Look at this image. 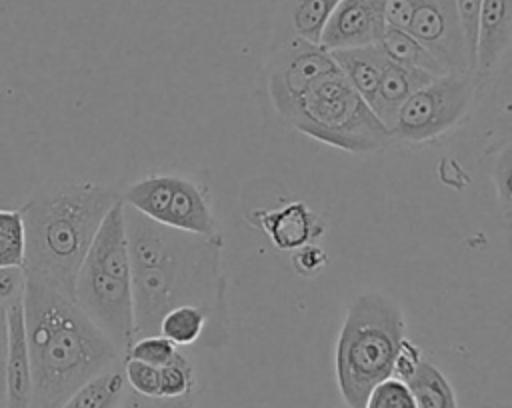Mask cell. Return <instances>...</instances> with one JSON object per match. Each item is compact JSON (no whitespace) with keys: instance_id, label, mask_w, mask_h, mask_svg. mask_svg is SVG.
Wrapping results in <instances>:
<instances>
[{"instance_id":"7c38bea8","label":"cell","mask_w":512,"mask_h":408,"mask_svg":"<svg viewBox=\"0 0 512 408\" xmlns=\"http://www.w3.org/2000/svg\"><path fill=\"white\" fill-rule=\"evenodd\" d=\"M246 218L268 236L274 248L282 252H292L318 242L326 232L324 218L302 200L288 202L280 208H258L248 212Z\"/></svg>"},{"instance_id":"44dd1931","label":"cell","mask_w":512,"mask_h":408,"mask_svg":"<svg viewBox=\"0 0 512 408\" xmlns=\"http://www.w3.org/2000/svg\"><path fill=\"white\" fill-rule=\"evenodd\" d=\"M208 316L200 306L184 304L168 310L158 326V334L168 338L174 346H190L204 338Z\"/></svg>"},{"instance_id":"d6a6232c","label":"cell","mask_w":512,"mask_h":408,"mask_svg":"<svg viewBox=\"0 0 512 408\" xmlns=\"http://www.w3.org/2000/svg\"><path fill=\"white\" fill-rule=\"evenodd\" d=\"M4 360H6V342H0V408H6V400H4Z\"/></svg>"},{"instance_id":"ac0fdd59","label":"cell","mask_w":512,"mask_h":408,"mask_svg":"<svg viewBox=\"0 0 512 408\" xmlns=\"http://www.w3.org/2000/svg\"><path fill=\"white\" fill-rule=\"evenodd\" d=\"M128 390L122 362L78 386L58 408H118Z\"/></svg>"},{"instance_id":"484cf974","label":"cell","mask_w":512,"mask_h":408,"mask_svg":"<svg viewBox=\"0 0 512 408\" xmlns=\"http://www.w3.org/2000/svg\"><path fill=\"white\" fill-rule=\"evenodd\" d=\"M176 350L178 348L162 334H148V336H140V338L132 340L124 358H136V360H142L152 366H162L172 358V354Z\"/></svg>"},{"instance_id":"277c9868","label":"cell","mask_w":512,"mask_h":408,"mask_svg":"<svg viewBox=\"0 0 512 408\" xmlns=\"http://www.w3.org/2000/svg\"><path fill=\"white\" fill-rule=\"evenodd\" d=\"M404 338L406 318L392 296L364 290L352 298L334 348L336 382L348 408H364L370 390L392 376Z\"/></svg>"},{"instance_id":"3957f363","label":"cell","mask_w":512,"mask_h":408,"mask_svg":"<svg viewBox=\"0 0 512 408\" xmlns=\"http://www.w3.org/2000/svg\"><path fill=\"white\" fill-rule=\"evenodd\" d=\"M118 200L116 188L90 180L50 182L36 190L20 208L24 272L72 296L78 268Z\"/></svg>"},{"instance_id":"7a4b0ae2","label":"cell","mask_w":512,"mask_h":408,"mask_svg":"<svg viewBox=\"0 0 512 408\" xmlns=\"http://www.w3.org/2000/svg\"><path fill=\"white\" fill-rule=\"evenodd\" d=\"M22 308L32 368L30 408H58L86 380L124 360L122 350L56 286L26 274Z\"/></svg>"},{"instance_id":"8fae6325","label":"cell","mask_w":512,"mask_h":408,"mask_svg":"<svg viewBox=\"0 0 512 408\" xmlns=\"http://www.w3.org/2000/svg\"><path fill=\"white\" fill-rule=\"evenodd\" d=\"M386 30L384 0H338L318 44L332 50L376 44Z\"/></svg>"},{"instance_id":"52a82bcc","label":"cell","mask_w":512,"mask_h":408,"mask_svg":"<svg viewBox=\"0 0 512 408\" xmlns=\"http://www.w3.org/2000/svg\"><path fill=\"white\" fill-rule=\"evenodd\" d=\"M480 82L474 72H446L420 86L390 128L394 142L426 144L458 128L478 98Z\"/></svg>"},{"instance_id":"4316f807","label":"cell","mask_w":512,"mask_h":408,"mask_svg":"<svg viewBox=\"0 0 512 408\" xmlns=\"http://www.w3.org/2000/svg\"><path fill=\"white\" fill-rule=\"evenodd\" d=\"M126 384L130 390L142 396H160V382H158V366L146 364L136 358L122 360Z\"/></svg>"},{"instance_id":"e0dca14e","label":"cell","mask_w":512,"mask_h":408,"mask_svg":"<svg viewBox=\"0 0 512 408\" xmlns=\"http://www.w3.org/2000/svg\"><path fill=\"white\" fill-rule=\"evenodd\" d=\"M330 54L336 62V68L342 72L348 84L368 102L388 62L380 46L368 44V46H356V48H342V50H332Z\"/></svg>"},{"instance_id":"cb8c5ba5","label":"cell","mask_w":512,"mask_h":408,"mask_svg":"<svg viewBox=\"0 0 512 408\" xmlns=\"http://www.w3.org/2000/svg\"><path fill=\"white\" fill-rule=\"evenodd\" d=\"M490 178L496 190V200L498 206L504 214V220L510 222V210H512V190H510V178H512V154H510V144H504L494 160H492V170Z\"/></svg>"},{"instance_id":"6da1fadb","label":"cell","mask_w":512,"mask_h":408,"mask_svg":"<svg viewBox=\"0 0 512 408\" xmlns=\"http://www.w3.org/2000/svg\"><path fill=\"white\" fill-rule=\"evenodd\" d=\"M124 222L132 266L134 340L158 334L168 310L192 304L208 316L206 344H224L228 338L224 236L176 230L126 204Z\"/></svg>"},{"instance_id":"7402d4cb","label":"cell","mask_w":512,"mask_h":408,"mask_svg":"<svg viewBox=\"0 0 512 408\" xmlns=\"http://www.w3.org/2000/svg\"><path fill=\"white\" fill-rule=\"evenodd\" d=\"M158 382L162 398H180L192 394L194 368L190 360L176 350L166 364L158 366Z\"/></svg>"},{"instance_id":"2e32d148","label":"cell","mask_w":512,"mask_h":408,"mask_svg":"<svg viewBox=\"0 0 512 408\" xmlns=\"http://www.w3.org/2000/svg\"><path fill=\"white\" fill-rule=\"evenodd\" d=\"M336 4L338 0H282L272 40L298 36L318 42Z\"/></svg>"},{"instance_id":"4fadbf2b","label":"cell","mask_w":512,"mask_h":408,"mask_svg":"<svg viewBox=\"0 0 512 408\" xmlns=\"http://www.w3.org/2000/svg\"><path fill=\"white\" fill-rule=\"evenodd\" d=\"M6 408H30L32 368L24 330L22 300L6 306V360H4Z\"/></svg>"},{"instance_id":"9a60e30c","label":"cell","mask_w":512,"mask_h":408,"mask_svg":"<svg viewBox=\"0 0 512 408\" xmlns=\"http://www.w3.org/2000/svg\"><path fill=\"white\" fill-rule=\"evenodd\" d=\"M432 78L436 76L430 72L406 68L388 60L378 80V86L368 100V106L378 116V120L390 130L404 102Z\"/></svg>"},{"instance_id":"8992f818","label":"cell","mask_w":512,"mask_h":408,"mask_svg":"<svg viewBox=\"0 0 512 408\" xmlns=\"http://www.w3.org/2000/svg\"><path fill=\"white\" fill-rule=\"evenodd\" d=\"M286 122L304 136L352 154L378 152L394 142L392 132L338 68L300 96Z\"/></svg>"},{"instance_id":"ffe728a7","label":"cell","mask_w":512,"mask_h":408,"mask_svg":"<svg viewBox=\"0 0 512 408\" xmlns=\"http://www.w3.org/2000/svg\"><path fill=\"white\" fill-rule=\"evenodd\" d=\"M376 44L380 46V50L386 54V58L390 62H396L406 68L430 72L434 76L446 74L440 68V64L434 60V56L406 30L386 26L384 34L380 36V40Z\"/></svg>"},{"instance_id":"d4e9b609","label":"cell","mask_w":512,"mask_h":408,"mask_svg":"<svg viewBox=\"0 0 512 408\" xmlns=\"http://www.w3.org/2000/svg\"><path fill=\"white\" fill-rule=\"evenodd\" d=\"M364 408H416V404L408 386L390 376L370 390Z\"/></svg>"},{"instance_id":"5b68a950","label":"cell","mask_w":512,"mask_h":408,"mask_svg":"<svg viewBox=\"0 0 512 408\" xmlns=\"http://www.w3.org/2000/svg\"><path fill=\"white\" fill-rule=\"evenodd\" d=\"M72 296L78 308L126 354L134 340V312L122 200L104 216L78 268Z\"/></svg>"},{"instance_id":"603a6c76","label":"cell","mask_w":512,"mask_h":408,"mask_svg":"<svg viewBox=\"0 0 512 408\" xmlns=\"http://www.w3.org/2000/svg\"><path fill=\"white\" fill-rule=\"evenodd\" d=\"M24 264V226L20 210L0 208V266Z\"/></svg>"},{"instance_id":"d6986e66","label":"cell","mask_w":512,"mask_h":408,"mask_svg":"<svg viewBox=\"0 0 512 408\" xmlns=\"http://www.w3.org/2000/svg\"><path fill=\"white\" fill-rule=\"evenodd\" d=\"M416 408H458L456 392L438 366L420 360L416 370L404 380Z\"/></svg>"},{"instance_id":"83f0119b","label":"cell","mask_w":512,"mask_h":408,"mask_svg":"<svg viewBox=\"0 0 512 408\" xmlns=\"http://www.w3.org/2000/svg\"><path fill=\"white\" fill-rule=\"evenodd\" d=\"M482 0H454L458 22L462 28V36L466 42L468 58L474 70V50H476V34H478V14Z\"/></svg>"},{"instance_id":"1f68e13d","label":"cell","mask_w":512,"mask_h":408,"mask_svg":"<svg viewBox=\"0 0 512 408\" xmlns=\"http://www.w3.org/2000/svg\"><path fill=\"white\" fill-rule=\"evenodd\" d=\"M422 358H424V356H422L420 346H416V344H412L408 338H404V340L400 342L398 354H396V358H394L392 376L404 382V380L416 370V366L420 364Z\"/></svg>"},{"instance_id":"5bb4252c","label":"cell","mask_w":512,"mask_h":408,"mask_svg":"<svg viewBox=\"0 0 512 408\" xmlns=\"http://www.w3.org/2000/svg\"><path fill=\"white\" fill-rule=\"evenodd\" d=\"M512 40V0H482L474 50V74L490 76Z\"/></svg>"},{"instance_id":"9c48e42d","label":"cell","mask_w":512,"mask_h":408,"mask_svg":"<svg viewBox=\"0 0 512 408\" xmlns=\"http://www.w3.org/2000/svg\"><path fill=\"white\" fill-rule=\"evenodd\" d=\"M332 70H336V62L318 42L298 36L272 40L266 86L274 110L286 120L300 96Z\"/></svg>"},{"instance_id":"f1b7e54d","label":"cell","mask_w":512,"mask_h":408,"mask_svg":"<svg viewBox=\"0 0 512 408\" xmlns=\"http://www.w3.org/2000/svg\"><path fill=\"white\" fill-rule=\"evenodd\" d=\"M326 264H328L326 250L316 242L292 250V266L300 276L312 278L318 272H322Z\"/></svg>"},{"instance_id":"30bf717a","label":"cell","mask_w":512,"mask_h":408,"mask_svg":"<svg viewBox=\"0 0 512 408\" xmlns=\"http://www.w3.org/2000/svg\"><path fill=\"white\" fill-rule=\"evenodd\" d=\"M408 32L444 72H474L454 0H414Z\"/></svg>"},{"instance_id":"f546056e","label":"cell","mask_w":512,"mask_h":408,"mask_svg":"<svg viewBox=\"0 0 512 408\" xmlns=\"http://www.w3.org/2000/svg\"><path fill=\"white\" fill-rule=\"evenodd\" d=\"M118 408H192V394L180 396V398H162V396H142L128 388Z\"/></svg>"},{"instance_id":"4dcf8cb0","label":"cell","mask_w":512,"mask_h":408,"mask_svg":"<svg viewBox=\"0 0 512 408\" xmlns=\"http://www.w3.org/2000/svg\"><path fill=\"white\" fill-rule=\"evenodd\" d=\"M26 272L22 266H0V304L8 306L22 300Z\"/></svg>"},{"instance_id":"ba28073f","label":"cell","mask_w":512,"mask_h":408,"mask_svg":"<svg viewBox=\"0 0 512 408\" xmlns=\"http://www.w3.org/2000/svg\"><path fill=\"white\" fill-rule=\"evenodd\" d=\"M120 200L164 226L212 236L218 234L208 188L188 176L152 174L132 182Z\"/></svg>"}]
</instances>
